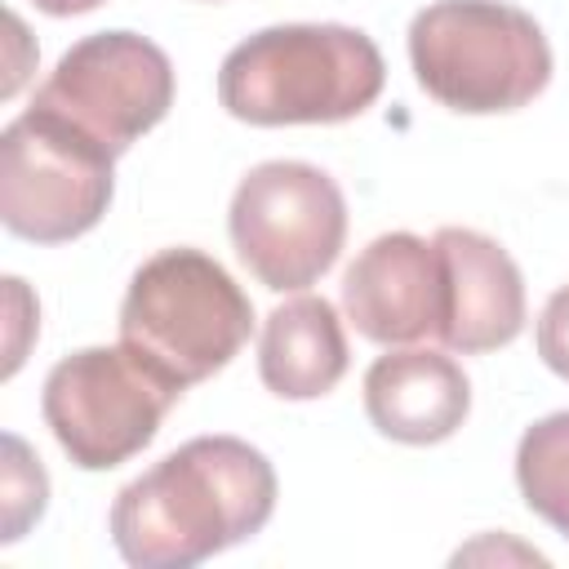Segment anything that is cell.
Masks as SVG:
<instances>
[{"label": "cell", "mask_w": 569, "mask_h": 569, "mask_svg": "<svg viewBox=\"0 0 569 569\" xmlns=\"http://www.w3.org/2000/svg\"><path fill=\"white\" fill-rule=\"evenodd\" d=\"M276 511V471L240 436H196L129 480L111 502L116 551L133 569H191Z\"/></svg>", "instance_id": "1"}, {"label": "cell", "mask_w": 569, "mask_h": 569, "mask_svg": "<svg viewBox=\"0 0 569 569\" xmlns=\"http://www.w3.org/2000/svg\"><path fill=\"white\" fill-rule=\"evenodd\" d=\"M387 62L342 22H284L240 40L218 67V102L244 124H342L373 107Z\"/></svg>", "instance_id": "2"}, {"label": "cell", "mask_w": 569, "mask_h": 569, "mask_svg": "<svg viewBox=\"0 0 569 569\" xmlns=\"http://www.w3.org/2000/svg\"><path fill=\"white\" fill-rule=\"evenodd\" d=\"M249 333L253 302L244 289L218 258L187 244L151 253L120 302V347L178 391L227 369Z\"/></svg>", "instance_id": "3"}, {"label": "cell", "mask_w": 569, "mask_h": 569, "mask_svg": "<svg viewBox=\"0 0 569 569\" xmlns=\"http://www.w3.org/2000/svg\"><path fill=\"white\" fill-rule=\"evenodd\" d=\"M418 84L449 111L498 116L533 102L551 80L542 27L507 0H436L409 22Z\"/></svg>", "instance_id": "4"}, {"label": "cell", "mask_w": 569, "mask_h": 569, "mask_svg": "<svg viewBox=\"0 0 569 569\" xmlns=\"http://www.w3.org/2000/svg\"><path fill=\"white\" fill-rule=\"evenodd\" d=\"M236 258L276 293L316 284L342 253L347 200L338 182L307 160L253 164L227 213Z\"/></svg>", "instance_id": "5"}, {"label": "cell", "mask_w": 569, "mask_h": 569, "mask_svg": "<svg viewBox=\"0 0 569 569\" xmlns=\"http://www.w3.org/2000/svg\"><path fill=\"white\" fill-rule=\"evenodd\" d=\"M116 156L93 138L27 107L0 133V222L31 244H67L93 231L111 204Z\"/></svg>", "instance_id": "6"}, {"label": "cell", "mask_w": 569, "mask_h": 569, "mask_svg": "<svg viewBox=\"0 0 569 569\" xmlns=\"http://www.w3.org/2000/svg\"><path fill=\"white\" fill-rule=\"evenodd\" d=\"M178 396L182 391L156 378L133 351L84 347L49 369L40 409L76 467L111 471L156 440Z\"/></svg>", "instance_id": "7"}, {"label": "cell", "mask_w": 569, "mask_h": 569, "mask_svg": "<svg viewBox=\"0 0 569 569\" xmlns=\"http://www.w3.org/2000/svg\"><path fill=\"white\" fill-rule=\"evenodd\" d=\"M31 107L53 111L102 151H129L173 107V62L138 31H98L71 44Z\"/></svg>", "instance_id": "8"}, {"label": "cell", "mask_w": 569, "mask_h": 569, "mask_svg": "<svg viewBox=\"0 0 569 569\" xmlns=\"http://www.w3.org/2000/svg\"><path fill=\"white\" fill-rule=\"evenodd\" d=\"M342 311L356 333L382 347L440 338L445 271L436 240L413 231H387L369 240L342 276Z\"/></svg>", "instance_id": "9"}, {"label": "cell", "mask_w": 569, "mask_h": 569, "mask_svg": "<svg viewBox=\"0 0 569 569\" xmlns=\"http://www.w3.org/2000/svg\"><path fill=\"white\" fill-rule=\"evenodd\" d=\"M431 240L445 271L440 342L462 356L507 347L525 329V280L511 253L471 227H440Z\"/></svg>", "instance_id": "10"}, {"label": "cell", "mask_w": 569, "mask_h": 569, "mask_svg": "<svg viewBox=\"0 0 569 569\" xmlns=\"http://www.w3.org/2000/svg\"><path fill=\"white\" fill-rule=\"evenodd\" d=\"M467 409L471 382L445 351L400 347L378 356L365 373V413L387 440L440 445L467 422Z\"/></svg>", "instance_id": "11"}, {"label": "cell", "mask_w": 569, "mask_h": 569, "mask_svg": "<svg viewBox=\"0 0 569 569\" xmlns=\"http://www.w3.org/2000/svg\"><path fill=\"white\" fill-rule=\"evenodd\" d=\"M347 333L329 298L302 293L280 302L258 338V373L280 400L329 396L347 373Z\"/></svg>", "instance_id": "12"}, {"label": "cell", "mask_w": 569, "mask_h": 569, "mask_svg": "<svg viewBox=\"0 0 569 569\" xmlns=\"http://www.w3.org/2000/svg\"><path fill=\"white\" fill-rule=\"evenodd\" d=\"M516 485L525 507L569 538V409L538 418L520 436Z\"/></svg>", "instance_id": "13"}, {"label": "cell", "mask_w": 569, "mask_h": 569, "mask_svg": "<svg viewBox=\"0 0 569 569\" xmlns=\"http://www.w3.org/2000/svg\"><path fill=\"white\" fill-rule=\"evenodd\" d=\"M44 498H49V480L40 458H31L18 436H4V533L0 538L18 542L27 525L44 516Z\"/></svg>", "instance_id": "14"}, {"label": "cell", "mask_w": 569, "mask_h": 569, "mask_svg": "<svg viewBox=\"0 0 569 569\" xmlns=\"http://www.w3.org/2000/svg\"><path fill=\"white\" fill-rule=\"evenodd\" d=\"M538 356L556 378L569 382V284H560L538 316Z\"/></svg>", "instance_id": "15"}, {"label": "cell", "mask_w": 569, "mask_h": 569, "mask_svg": "<svg viewBox=\"0 0 569 569\" xmlns=\"http://www.w3.org/2000/svg\"><path fill=\"white\" fill-rule=\"evenodd\" d=\"M40 13H53V18H71V13H89V9H98V4H107V0H31Z\"/></svg>", "instance_id": "16"}]
</instances>
